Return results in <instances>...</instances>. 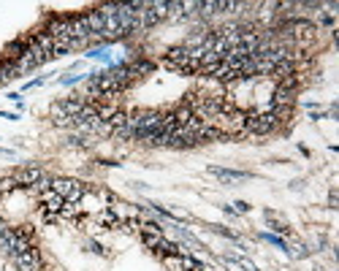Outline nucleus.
I'll list each match as a JSON object with an SVG mask.
<instances>
[{
  "instance_id": "nucleus-9",
  "label": "nucleus",
  "mask_w": 339,
  "mask_h": 271,
  "mask_svg": "<svg viewBox=\"0 0 339 271\" xmlns=\"http://www.w3.org/2000/svg\"><path fill=\"white\" fill-rule=\"evenodd\" d=\"M198 8H201V16H212V14H217V3H214V0L198 3Z\"/></svg>"
},
{
  "instance_id": "nucleus-17",
  "label": "nucleus",
  "mask_w": 339,
  "mask_h": 271,
  "mask_svg": "<svg viewBox=\"0 0 339 271\" xmlns=\"http://www.w3.org/2000/svg\"><path fill=\"white\" fill-rule=\"evenodd\" d=\"M193 271H204V266H201V263H198V266H195V268H193Z\"/></svg>"
},
{
  "instance_id": "nucleus-15",
  "label": "nucleus",
  "mask_w": 339,
  "mask_h": 271,
  "mask_svg": "<svg viewBox=\"0 0 339 271\" xmlns=\"http://www.w3.org/2000/svg\"><path fill=\"white\" fill-rule=\"evenodd\" d=\"M8 228H11V225H8V222H6V220H0V236H3V234H6V230H8Z\"/></svg>"
},
{
  "instance_id": "nucleus-6",
  "label": "nucleus",
  "mask_w": 339,
  "mask_h": 271,
  "mask_svg": "<svg viewBox=\"0 0 339 271\" xmlns=\"http://www.w3.org/2000/svg\"><path fill=\"white\" fill-rule=\"evenodd\" d=\"M209 173L212 177H217V179H223V182H242V179H247V173L244 171H231V168H209Z\"/></svg>"
},
{
  "instance_id": "nucleus-12",
  "label": "nucleus",
  "mask_w": 339,
  "mask_h": 271,
  "mask_svg": "<svg viewBox=\"0 0 339 271\" xmlns=\"http://www.w3.org/2000/svg\"><path fill=\"white\" fill-rule=\"evenodd\" d=\"M103 222H106V225H119V217L114 215V211H106V215H103Z\"/></svg>"
},
{
  "instance_id": "nucleus-11",
  "label": "nucleus",
  "mask_w": 339,
  "mask_h": 271,
  "mask_svg": "<svg viewBox=\"0 0 339 271\" xmlns=\"http://www.w3.org/2000/svg\"><path fill=\"white\" fill-rule=\"evenodd\" d=\"M288 253L293 255V258H307V255H309V249H307L304 244H293V247L288 249Z\"/></svg>"
},
{
  "instance_id": "nucleus-5",
  "label": "nucleus",
  "mask_w": 339,
  "mask_h": 271,
  "mask_svg": "<svg viewBox=\"0 0 339 271\" xmlns=\"http://www.w3.org/2000/svg\"><path fill=\"white\" fill-rule=\"evenodd\" d=\"M41 201H44V209H46V211H52V215H54V211H60V209L65 206V198L57 196L54 190H46L44 196H41Z\"/></svg>"
},
{
  "instance_id": "nucleus-10",
  "label": "nucleus",
  "mask_w": 339,
  "mask_h": 271,
  "mask_svg": "<svg viewBox=\"0 0 339 271\" xmlns=\"http://www.w3.org/2000/svg\"><path fill=\"white\" fill-rule=\"evenodd\" d=\"M14 187H19V182H16L14 177H6V179H0V192H8V190H14Z\"/></svg>"
},
{
  "instance_id": "nucleus-7",
  "label": "nucleus",
  "mask_w": 339,
  "mask_h": 271,
  "mask_svg": "<svg viewBox=\"0 0 339 271\" xmlns=\"http://www.w3.org/2000/svg\"><path fill=\"white\" fill-rule=\"evenodd\" d=\"M293 101V90H285V87H277V92H274V106L280 109L282 103H290Z\"/></svg>"
},
{
  "instance_id": "nucleus-3",
  "label": "nucleus",
  "mask_w": 339,
  "mask_h": 271,
  "mask_svg": "<svg viewBox=\"0 0 339 271\" xmlns=\"http://www.w3.org/2000/svg\"><path fill=\"white\" fill-rule=\"evenodd\" d=\"M14 263L19 271H41V255H38V249L30 247L27 253H19V255H14Z\"/></svg>"
},
{
  "instance_id": "nucleus-14",
  "label": "nucleus",
  "mask_w": 339,
  "mask_h": 271,
  "mask_svg": "<svg viewBox=\"0 0 339 271\" xmlns=\"http://www.w3.org/2000/svg\"><path fill=\"white\" fill-rule=\"evenodd\" d=\"M233 206H236V211H242V215H244V211H250V203H244V201H236Z\"/></svg>"
},
{
  "instance_id": "nucleus-8",
  "label": "nucleus",
  "mask_w": 339,
  "mask_h": 271,
  "mask_svg": "<svg viewBox=\"0 0 339 271\" xmlns=\"http://www.w3.org/2000/svg\"><path fill=\"white\" fill-rule=\"evenodd\" d=\"M160 239H163V234H144V236H141L144 247H149V249H157L160 247Z\"/></svg>"
},
{
  "instance_id": "nucleus-2",
  "label": "nucleus",
  "mask_w": 339,
  "mask_h": 271,
  "mask_svg": "<svg viewBox=\"0 0 339 271\" xmlns=\"http://www.w3.org/2000/svg\"><path fill=\"white\" fill-rule=\"evenodd\" d=\"M274 128H277V117L271 111H266V114H247V122H244V130L258 133V136L271 133Z\"/></svg>"
},
{
  "instance_id": "nucleus-4",
  "label": "nucleus",
  "mask_w": 339,
  "mask_h": 271,
  "mask_svg": "<svg viewBox=\"0 0 339 271\" xmlns=\"http://www.w3.org/2000/svg\"><path fill=\"white\" fill-rule=\"evenodd\" d=\"M44 177H46V173H44L38 166H25V168H19V171L14 173V179L19 182V185H27V187H30V185H38Z\"/></svg>"
},
{
  "instance_id": "nucleus-16",
  "label": "nucleus",
  "mask_w": 339,
  "mask_h": 271,
  "mask_svg": "<svg viewBox=\"0 0 339 271\" xmlns=\"http://www.w3.org/2000/svg\"><path fill=\"white\" fill-rule=\"evenodd\" d=\"M0 158H14V152L11 149H0Z\"/></svg>"
},
{
  "instance_id": "nucleus-1",
  "label": "nucleus",
  "mask_w": 339,
  "mask_h": 271,
  "mask_svg": "<svg viewBox=\"0 0 339 271\" xmlns=\"http://www.w3.org/2000/svg\"><path fill=\"white\" fill-rule=\"evenodd\" d=\"M52 190L65 198V203H76L84 196V185L76 179H52Z\"/></svg>"
},
{
  "instance_id": "nucleus-13",
  "label": "nucleus",
  "mask_w": 339,
  "mask_h": 271,
  "mask_svg": "<svg viewBox=\"0 0 339 271\" xmlns=\"http://www.w3.org/2000/svg\"><path fill=\"white\" fill-rule=\"evenodd\" d=\"M68 147H87V141H84L82 136H71V139H68Z\"/></svg>"
}]
</instances>
